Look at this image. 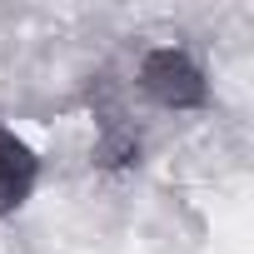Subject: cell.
I'll return each instance as SVG.
<instances>
[{"label":"cell","mask_w":254,"mask_h":254,"mask_svg":"<svg viewBox=\"0 0 254 254\" xmlns=\"http://www.w3.org/2000/svg\"><path fill=\"white\" fill-rule=\"evenodd\" d=\"M140 85L150 90V100H160V105H170V110H194V105H204V75H199V65H194L185 50H155V55H145Z\"/></svg>","instance_id":"obj_1"},{"label":"cell","mask_w":254,"mask_h":254,"mask_svg":"<svg viewBox=\"0 0 254 254\" xmlns=\"http://www.w3.org/2000/svg\"><path fill=\"white\" fill-rule=\"evenodd\" d=\"M35 185V155L25 140H15L10 130H0V214L15 209Z\"/></svg>","instance_id":"obj_2"}]
</instances>
